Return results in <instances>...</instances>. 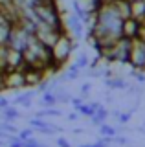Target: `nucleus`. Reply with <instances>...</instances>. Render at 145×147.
I'll list each match as a JSON object with an SVG mask.
<instances>
[{"mask_svg":"<svg viewBox=\"0 0 145 147\" xmlns=\"http://www.w3.org/2000/svg\"><path fill=\"white\" fill-rule=\"evenodd\" d=\"M75 48H77V40L68 33V31L61 33V35H59V39L53 42V46L50 48V50H52L53 63H55L59 68H62L68 63V59H70V55H72V52H74Z\"/></svg>","mask_w":145,"mask_h":147,"instance_id":"1","label":"nucleus"},{"mask_svg":"<svg viewBox=\"0 0 145 147\" xmlns=\"http://www.w3.org/2000/svg\"><path fill=\"white\" fill-rule=\"evenodd\" d=\"M129 66L134 68V70H145V42L140 37L130 39Z\"/></svg>","mask_w":145,"mask_h":147,"instance_id":"2","label":"nucleus"},{"mask_svg":"<svg viewBox=\"0 0 145 147\" xmlns=\"http://www.w3.org/2000/svg\"><path fill=\"white\" fill-rule=\"evenodd\" d=\"M64 33L62 30H57V28L50 26V24H44V22H37V30H35V37H37V40H40L44 46H48V48H52L53 42L59 39V35Z\"/></svg>","mask_w":145,"mask_h":147,"instance_id":"3","label":"nucleus"},{"mask_svg":"<svg viewBox=\"0 0 145 147\" xmlns=\"http://www.w3.org/2000/svg\"><path fill=\"white\" fill-rule=\"evenodd\" d=\"M4 88L6 90H19L22 86H26L24 81V72L22 70H6L4 72Z\"/></svg>","mask_w":145,"mask_h":147,"instance_id":"4","label":"nucleus"},{"mask_svg":"<svg viewBox=\"0 0 145 147\" xmlns=\"http://www.w3.org/2000/svg\"><path fill=\"white\" fill-rule=\"evenodd\" d=\"M64 28H66V31L74 37L75 40H79L81 37L85 35V28H87V26L83 24V20H81L75 13H70V15L64 18Z\"/></svg>","mask_w":145,"mask_h":147,"instance_id":"5","label":"nucleus"},{"mask_svg":"<svg viewBox=\"0 0 145 147\" xmlns=\"http://www.w3.org/2000/svg\"><path fill=\"white\" fill-rule=\"evenodd\" d=\"M30 39H31V35L28 33V31H24L20 26L13 24L11 37H9V42H7V46H11V48H17V50H24L26 46H28Z\"/></svg>","mask_w":145,"mask_h":147,"instance_id":"6","label":"nucleus"},{"mask_svg":"<svg viewBox=\"0 0 145 147\" xmlns=\"http://www.w3.org/2000/svg\"><path fill=\"white\" fill-rule=\"evenodd\" d=\"M6 63H7V70H22L24 68V53H22V50L6 46Z\"/></svg>","mask_w":145,"mask_h":147,"instance_id":"7","label":"nucleus"},{"mask_svg":"<svg viewBox=\"0 0 145 147\" xmlns=\"http://www.w3.org/2000/svg\"><path fill=\"white\" fill-rule=\"evenodd\" d=\"M24 81L26 86H39L42 81H46V72L40 68H24Z\"/></svg>","mask_w":145,"mask_h":147,"instance_id":"8","label":"nucleus"},{"mask_svg":"<svg viewBox=\"0 0 145 147\" xmlns=\"http://www.w3.org/2000/svg\"><path fill=\"white\" fill-rule=\"evenodd\" d=\"M142 24H143V22H140V20H136V18L129 17V18H125V20H123L121 33H123V37H127V39H134V37H138Z\"/></svg>","mask_w":145,"mask_h":147,"instance_id":"9","label":"nucleus"},{"mask_svg":"<svg viewBox=\"0 0 145 147\" xmlns=\"http://www.w3.org/2000/svg\"><path fill=\"white\" fill-rule=\"evenodd\" d=\"M130 17L140 22H145V2L143 0H130Z\"/></svg>","mask_w":145,"mask_h":147,"instance_id":"10","label":"nucleus"},{"mask_svg":"<svg viewBox=\"0 0 145 147\" xmlns=\"http://www.w3.org/2000/svg\"><path fill=\"white\" fill-rule=\"evenodd\" d=\"M11 30H13V22H9L7 18L0 20V46H7L11 37Z\"/></svg>","mask_w":145,"mask_h":147,"instance_id":"11","label":"nucleus"},{"mask_svg":"<svg viewBox=\"0 0 145 147\" xmlns=\"http://www.w3.org/2000/svg\"><path fill=\"white\" fill-rule=\"evenodd\" d=\"M105 85L108 86V88H112V90H125V88H129V83H127L123 77H105Z\"/></svg>","mask_w":145,"mask_h":147,"instance_id":"12","label":"nucleus"},{"mask_svg":"<svg viewBox=\"0 0 145 147\" xmlns=\"http://www.w3.org/2000/svg\"><path fill=\"white\" fill-rule=\"evenodd\" d=\"M19 118H20V114L13 105H7L6 109H2V119L4 121H17Z\"/></svg>","mask_w":145,"mask_h":147,"instance_id":"13","label":"nucleus"},{"mask_svg":"<svg viewBox=\"0 0 145 147\" xmlns=\"http://www.w3.org/2000/svg\"><path fill=\"white\" fill-rule=\"evenodd\" d=\"M101 107V103H97V101H94V103H83L81 107L77 109L79 114H83V116H94L96 114V110Z\"/></svg>","mask_w":145,"mask_h":147,"instance_id":"14","label":"nucleus"},{"mask_svg":"<svg viewBox=\"0 0 145 147\" xmlns=\"http://www.w3.org/2000/svg\"><path fill=\"white\" fill-rule=\"evenodd\" d=\"M107 116H108V110H107V109L101 105V107H99V109L96 110V114H94V116H90V121H92L94 125H97V127H99L101 123H105Z\"/></svg>","mask_w":145,"mask_h":147,"instance_id":"15","label":"nucleus"},{"mask_svg":"<svg viewBox=\"0 0 145 147\" xmlns=\"http://www.w3.org/2000/svg\"><path fill=\"white\" fill-rule=\"evenodd\" d=\"M57 103V96L53 90H46L42 92V101H40V107H55Z\"/></svg>","mask_w":145,"mask_h":147,"instance_id":"16","label":"nucleus"},{"mask_svg":"<svg viewBox=\"0 0 145 147\" xmlns=\"http://www.w3.org/2000/svg\"><path fill=\"white\" fill-rule=\"evenodd\" d=\"M35 94H39L37 88H35V90H26V92H22V94H15V99H13V103H15V105H22L24 101L33 99Z\"/></svg>","mask_w":145,"mask_h":147,"instance_id":"17","label":"nucleus"},{"mask_svg":"<svg viewBox=\"0 0 145 147\" xmlns=\"http://www.w3.org/2000/svg\"><path fill=\"white\" fill-rule=\"evenodd\" d=\"M28 123H30V127H33V129H44V127H50V121H44L42 118H31L28 119ZM52 129V127H50Z\"/></svg>","mask_w":145,"mask_h":147,"instance_id":"18","label":"nucleus"},{"mask_svg":"<svg viewBox=\"0 0 145 147\" xmlns=\"http://www.w3.org/2000/svg\"><path fill=\"white\" fill-rule=\"evenodd\" d=\"M79 76H81V68H77V66H75V63H74V64L70 66V70L66 72V79H68V81H75Z\"/></svg>","mask_w":145,"mask_h":147,"instance_id":"19","label":"nucleus"},{"mask_svg":"<svg viewBox=\"0 0 145 147\" xmlns=\"http://www.w3.org/2000/svg\"><path fill=\"white\" fill-rule=\"evenodd\" d=\"M0 129H4L6 132H9V134H19V129L13 125V121H0Z\"/></svg>","mask_w":145,"mask_h":147,"instance_id":"20","label":"nucleus"},{"mask_svg":"<svg viewBox=\"0 0 145 147\" xmlns=\"http://www.w3.org/2000/svg\"><path fill=\"white\" fill-rule=\"evenodd\" d=\"M99 132H101L103 136H116V129L107 125V123H101V125H99Z\"/></svg>","mask_w":145,"mask_h":147,"instance_id":"21","label":"nucleus"},{"mask_svg":"<svg viewBox=\"0 0 145 147\" xmlns=\"http://www.w3.org/2000/svg\"><path fill=\"white\" fill-rule=\"evenodd\" d=\"M75 66H77V68H81V70H83V68H88V66H90L88 55H87V53H81V55H79V59L75 61Z\"/></svg>","mask_w":145,"mask_h":147,"instance_id":"22","label":"nucleus"},{"mask_svg":"<svg viewBox=\"0 0 145 147\" xmlns=\"http://www.w3.org/2000/svg\"><path fill=\"white\" fill-rule=\"evenodd\" d=\"M7 70V63H6V46H0V72Z\"/></svg>","mask_w":145,"mask_h":147,"instance_id":"23","label":"nucleus"},{"mask_svg":"<svg viewBox=\"0 0 145 147\" xmlns=\"http://www.w3.org/2000/svg\"><path fill=\"white\" fill-rule=\"evenodd\" d=\"M33 127H30V129H22V131H19V138H20V140L22 142H26V140H28V138H31V136H33Z\"/></svg>","mask_w":145,"mask_h":147,"instance_id":"24","label":"nucleus"},{"mask_svg":"<svg viewBox=\"0 0 145 147\" xmlns=\"http://www.w3.org/2000/svg\"><path fill=\"white\" fill-rule=\"evenodd\" d=\"M114 116L117 118L119 123H127L130 119V112H114Z\"/></svg>","mask_w":145,"mask_h":147,"instance_id":"25","label":"nucleus"},{"mask_svg":"<svg viewBox=\"0 0 145 147\" xmlns=\"http://www.w3.org/2000/svg\"><path fill=\"white\" fill-rule=\"evenodd\" d=\"M46 109V116H61V110H57L55 107H44Z\"/></svg>","mask_w":145,"mask_h":147,"instance_id":"26","label":"nucleus"},{"mask_svg":"<svg viewBox=\"0 0 145 147\" xmlns=\"http://www.w3.org/2000/svg\"><path fill=\"white\" fill-rule=\"evenodd\" d=\"M90 94V83H85V85L83 86H81V98H87V96Z\"/></svg>","mask_w":145,"mask_h":147,"instance_id":"27","label":"nucleus"},{"mask_svg":"<svg viewBox=\"0 0 145 147\" xmlns=\"http://www.w3.org/2000/svg\"><path fill=\"white\" fill-rule=\"evenodd\" d=\"M70 103L74 105V109H75V110H77V109L81 107V105L85 103V101H83V98H72V99H70Z\"/></svg>","mask_w":145,"mask_h":147,"instance_id":"28","label":"nucleus"},{"mask_svg":"<svg viewBox=\"0 0 145 147\" xmlns=\"http://www.w3.org/2000/svg\"><path fill=\"white\" fill-rule=\"evenodd\" d=\"M132 77L138 83H145V74H140V72H132Z\"/></svg>","mask_w":145,"mask_h":147,"instance_id":"29","label":"nucleus"},{"mask_svg":"<svg viewBox=\"0 0 145 147\" xmlns=\"http://www.w3.org/2000/svg\"><path fill=\"white\" fill-rule=\"evenodd\" d=\"M57 145L59 147H70V144H68L66 138H57Z\"/></svg>","mask_w":145,"mask_h":147,"instance_id":"30","label":"nucleus"},{"mask_svg":"<svg viewBox=\"0 0 145 147\" xmlns=\"http://www.w3.org/2000/svg\"><path fill=\"white\" fill-rule=\"evenodd\" d=\"M7 105H11V103H9V99H6L4 96H0V110H2V109H6Z\"/></svg>","mask_w":145,"mask_h":147,"instance_id":"31","label":"nucleus"},{"mask_svg":"<svg viewBox=\"0 0 145 147\" xmlns=\"http://www.w3.org/2000/svg\"><path fill=\"white\" fill-rule=\"evenodd\" d=\"M68 121H75V119H79V112L75 110V112H72V114H68Z\"/></svg>","mask_w":145,"mask_h":147,"instance_id":"32","label":"nucleus"},{"mask_svg":"<svg viewBox=\"0 0 145 147\" xmlns=\"http://www.w3.org/2000/svg\"><path fill=\"white\" fill-rule=\"evenodd\" d=\"M138 37L145 42V24H142V28H140V33H138Z\"/></svg>","mask_w":145,"mask_h":147,"instance_id":"33","label":"nucleus"},{"mask_svg":"<svg viewBox=\"0 0 145 147\" xmlns=\"http://www.w3.org/2000/svg\"><path fill=\"white\" fill-rule=\"evenodd\" d=\"M114 142H116V144H127V138H123V136H114Z\"/></svg>","mask_w":145,"mask_h":147,"instance_id":"34","label":"nucleus"},{"mask_svg":"<svg viewBox=\"0 0 145 147\" xmlns=\"http://www.w3.org/2000/svg\"><path fill=\"white\" fill-rule=\"evenodd\" d=\"M4 72H0V92H2V90H6V88H4Z\"/></svg>","mask_w":145,"mask_h":147,"instance_id":"35","label":"nucleus"},{"mask_svg":"<svg viewBox=\"0 0 145 147\" xmlns=\"http://www.w3.org/2000/svg\"><path fill=\"white\" fill-rule=\"evenodd\" d=\"M22 107H24V109H30V107H31V99L24 101V103H22Z\"/></svg>","mask_w":145,"mask_h":147,"instance_id":"36","label":"nucleus"},{"mask_svg":"<svg viewBox=\"0 0 145 147\" xmlns=\"http://www.w3.org/2000/svg\"><path fill=\"white\" fill-rule=\"evenodd\" d=\"M103 2H114V0H103Z\"/></svg>","mask_w":145,"mask_h":147,"instance_id":"37","label":"nucleus"},{"mask_svg":"<svg viewBox=\"0 0 145 147\" xmlns=\"http://www.w3.org/2000/svg\"><path fill=\"white\" fill-rule=\"evenodd\" d=\"M40 2H48V0H40Z\"/></svg>","mask_w":145,"mask_h":147,"instance_id":"38","label":"nucleus"}]
</instances>
